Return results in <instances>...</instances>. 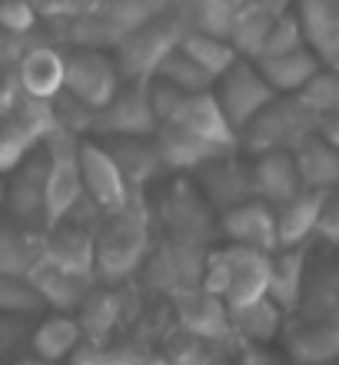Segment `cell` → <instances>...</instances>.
Masks as SVG:
<instances>
[{"label": "cell", "mask_w": 339, "mask_h": 365, "mask_svg": "<svg viewBox=\"0 0 339 365\" xmlns=\"http://www.w3.org/2000/svg\"><path fill=\"white\" fill-rule=\"evenodd\" d=\"M103 143H107V150L113 153L126 186H130L136 196H140V190H143L146 182H153L156 176L166 170L153 136H107Z\"/></svg>", "instance_id": "obj_23"}, {"label": "cell", "mask_w": 339, "mask_h": 365, "mask_svg": "<svg viewBox=\"0 0 339 365\" xmlns=\"http://www.w3.org/2000/svg\"><path fill=\"white\" fill-rule=\"evenodd\" d=\"M320 120L300 103L296 93H280L240 130V153H270V150H296L306 136L316 133Z\"/></svg>", "instance_id": "obj_3"}, {"label": "cell", "mask_w": 339, "mask_h": 365, "mask_svg": "<svg viewBox=\"0 0 339 365\" xmlns=\"http://www.w3.org/2000/svg\"><path fill=\"white\" fill-rule=\"evenodd\" d=\"M186 30V20L176 14H153L133 30H126L116 40V67L126 83H146L153 77L156 63L180 43Z\"/></svg>", "instance_id": "obj_4"}, {"label": "cell", "mask_w": 339, "mask_h": 365, "mask_svg": "<svg viewBox=\"0 0 339 365\" xmlns=\"http://www.w3.org/2000/svg\"><path fill=\"white\" fill-rule=\"evenodd\" d=\"M263 7H270L273 14H280V10H286V7H293V0H260Z\"/></svg>", "instance_id": "obj_40"}, {"label": "cell", "mask_w": 339, "mask_h": 365, "mask_svg": "<svg viewBox=\"0 0 339 365\" xmlns=\"http://www.w3.org/2000/svg\"><path fill=\"white\" fill-rule=\"evenodd\" d=\"M220 230H223L226 242L273 252L276 250V206H270L260 196L233 202L220 210Z\"/></svg>", "instance_id": "obj_11"}, {"label": "cell", "mask_w": 339, "mask_h": 365, "mask_svg": "<svg viewBox=\"0 0 339 365\" xmlns=\"http://www.w3.org/2000/svg\"><path fill=\"white\" fill-rule=\"evenodd\" d=\"M40 256L54 266H64L70 272H84V276H97L93 272V230L77 226V222H57L44 230V250Z\"/></svg>", "instance_id": "obj_20"}, {"label": "cell", "mask_w": 339, "mask_h": 365, "mask_svg": "<svg viewBox=\"0 0 339 365\" xmlns=\"http://www.w3.org/2000/svg\"><path fill=\"white\" fill-rule=\"evenodd\" d=\"M316 133H320L330 146H336V150H339V110H336V113H330V116H323L320 126H316Z\"/></svg>", "instance_id": "obj_39"}, {"label": "cell", "mask_w": 339, "mask_h": 365, "mask_svg": "<svg viewBox=\"0 0 339 365\" xmlns=\"http://www.w3.org/2000/svg\"><path fill=\"white\" fill-rule=\"evenodd\" d=\"M37 27V10L27 0H0V30L10 37H24Z\"/></svg>", "instance_id": "obj_36"}, {"label": "cell", "mask_w": 339, "mask_h": 365, "mask_svg": "<svg viewBox=\"0 0 339 365\" xmlns=\"http://www.w3.org/2000/svg\"><path fill=\"white\" fill-rule=\"evenodd\" d=\"M213 93L236 130H243V126L250 123L273 96H280L266 83V77L256 67V60H250V57H240L226 73H220L213 83Z\"/></svg>", "instance_id": "obj_7"}, {"label": "cell", "mask_w": 339, "mask_h": 365, "mask_svg": "<svg viewBox=\"0 0 339 365\" xmlns=\"http://www.w3.org/2000/svg\"><path fill=\"white\" fill-rule=\"evenodd\" d=\"M243 0H190V17L186 27H196V30H210V34H223L230 30V20L236 14Z\"/></svg>", "instance_id": "obj_34"}, {"label": "cell", "mask_w": 339, "mask_h": 365, "mask_svg": "<svg viewBox=\"0 0 339 365\" xmlns=\"http://www.w3.org/2000/svg\"><path fill=\"white\" fill-rule=\"evenodd\" d=\"M84 342V329H80L74 312H60V309H44L34 326H30L27 346L34 359L40 362H64L74 356V349Z\"/></svg>", "instance_id": "obj_16"}, {"label": "cell", "mask_w": 339, "mask_h": 365, "mask_svg": "<svg viewBox=\"0 0 339 365\" xmlns=\"http://www.w3.org/2000/svg\"><path fill=\"white\" fill-rule=\"evenodd\" d=\"M44 176H47V153L37 143L10 170V180H4L7 220L24 230H44Z\"/></svg>", "instance_id": "obj_9"}, {"label": "cell", "mask_w": 339, "mask_h": 365, "mask_svg": "<svg viewBox=\"0 0 339 365\" xmlns=\"http://www.w3.org/2000/svg\"><path fill=\"white\" fill-rule=\"evenodd\" d=\"M153 77L156 80H166L170 87L176 90H183V93H196V90H210L213 87V77L206 73L200 63H196L190 53H186L180 43H176L170 53H166L160 63H156L153 70Z\"/></svg>", "instance_id": "obj_31"}, {"label": "cell", "mask_w": 339, "mask_h": 365, "mask_svg": "<svg viewBox=\"0 0 339 365\" xmlns=\"http://www.w3.org/2000/svg\"><path fill=\"white\" fill-rule=\"evenodd\" d=\"M330 192L323 190H306L303 186L293 200L276 206V250L283 246H300L316 236V222H320L323 202Z\"/></svg>", "instance_id": "obj_24"}, {"label": "cell", "mask_w": 339, "mask_h": 365, "mask_svg": "<svg viewBox=\"0 0 339 365\" xmlns=\"http://www.w3.org/2000/svg\"><path fill=\"white\" fill-rule=\"evenodd\" d=\"M17 83L24 96L54 103L64 93V53L57 47H30L17 60Z\"/></svg>", "instance_id": "obj_22"}, {"label": "cell", "mask_w": 339, "mask_h": 365, "mask_svg": "<svg viewBox=\"0 0 339 365\" xmlns=\"http://www.w3.org/2000/svg\"><path fill=\"white\" fill-rule=\"evenodd\" d=\"M146 252H150V212L140 206L136 196L120 210L100 216V226L93 230L97 282L120 286L146 262Z\"/></svg>", "instance_id": "obj_1"}, {"label": "cell", "mask_w": 339, "mask_h": 365, "mask_svg": "<svg viewBox=\"0 0 339 365\" xmlns=\"http://www.w3.org/2000/svg\"><path fill=\"white\" fill-rule=\"evenodd\" d=\"M176 319H180V329L206 339V342L236 339L226 299L206 292L203 286H183V292L176 296Z\"/></svg>", "instance_id": "obj_12"}, {"label": "cell", "mask_w": 339, "mask_h": 365, "mask_svg": "<svg viewBox=\"0 0 339 365\" xmlns=\"http://www.w3.org/2000/svg\"><path fill=\"white\" fill-rule=\"evenodd\" d=\"M120 83H123L120 67L103 50L77 47L64 53V93L90 110H100L120 90Z\"/></svg>", "instance_id": "obj_5"}, {"label": "cell", "mask_w": 339, "mask_h": 365, "mask_svg": "<svg viewBox=\"0 0 339 365\" xmlns=\"http://www.w3.org/2000/svg\"><path fill=\"white\" fill-rule=\"evenodd\" d=\"M0 312L24 319H37L44 312V299L27 272H0Z\"/></svg>", "instance_id": "obj_32"}, {"label": "cell", "mask_w": 339, "mask_h": 365, "mask_svg": "<svg viewBox=\"0 0 339 365\" xmlns=\"http://www.w3.org/2000/svg\"><path fill=\"white\" fill-rule=\"evenodd\" d=\"M180 47L190 53V57L200 63V67L213 77V83H216V77L220 73H226V70L240 60V53L233 50V43L223 37V34H210V30H196V27H186L183 30V37H180Z\"/></svg>", "instance_id": "obj_30"}, {"label": "cell", "mask_w": 339, "mask_h": 365, "mask_svg": "<svg viewBox=\"0 0 339 365\" xmlns=\"http://www.w3.org/2000/svg\"><path fill=\"white\" fill-rule=\"evenodd\" d=\"M160 120L153 113V103L146 96V83H120L107 103L93 110L90 133L107 140V136H153Z\"/></svg>", "instance_id": "obj_6"}, {"label": "cell", "mask_w": 339, "mask_h": 365, "mask_svg": "<svg viewBox=\"0 0 339 365\" xmlns=\"http://www.w3.org/2000/svg\"><path fill=\"white\" fill-rule=\"evenodd\" d=\"M160 123L180 126L186 133H193V136H200V140H206V143L226 150V153L240 150V130H236V126L230 123V116L223 113V106L216 100L213 87L196 90V93H183L180 103L170 110V116L160 120Z\"/></svg>", "instance_id": "obj_8"}, {"label": "cell", "mask_w": 339, "mask_h": 365, "mask_svg": "<svg viewBox=\"0 0 339 365\" xmlns=\"http://www.w3.org/2000/svg\"><path fill=\"white\" fill-rule=\"evenodd\" d=\"M273 17H276V14H273L270 7H263L260 0H243L230 20V30H226V40L233 43V50H236L240 57H250V60L260 57L263 40L270 34Z\"/></svg>", "instance_id": "obj_29"}, {"label": "cell", "mask_w": 339, "mask_h": 365, "mask_svg": "<svg viewBox=\"0 0 339 365\" xmlns=\"http://www.w3.org/2000/svg\"><path fill=\"white\" fill-rule=\"evenodd\" d=\"M47 153V176H44V230L57 226L77 210L84 200L80 180V133L64 123H54L40 140Z\"/></svg>", "instance_id": "obj_2"}, {"label": "cell", "mask_w": 339, "mask_h": 365, "mask_svg": "<svg viewBox=\"0 0 339 365\" xmlns=\"http://www.w3.org/2000/svg\"><path fill=\"white\" fill-rule=\"evenodd\" d=\"M153 140H156V150H160V160H163L166 170H186V173H193V170H200L203 163H210V160L226 153V150L206 143V140L186 133V130H180V126H173V123L156 126ZM233 153H236V150H233Z\"/></svg>", "instance_id": "obj_25"}, {"label": "cell", "mask_w": 339, "mask_h": 365, "mask_svg": "<svg viewBox=\"0 0 339 365\" xmlns=\"http://www.w3.org/2000/svg\"><path fill=\"white\" fill-rule=\"evenodd\" d=\"M316 236H320L330 250L339 252V190L326 196L320 212V222H316Z\"/></svg>", "instance_id": "obj_38"}, {"label": "cell", "mask_w": 339, "mask_h": 365, "mask_svg": "<svg viewBox=\"0 0 339 365\" xmlns=\"http://www.w3.org/2000/svg\"><path fill=\"white\" fill-rule=\"evenodd\" d=\"M296 170L306 190H323V192H336L339 190V150L330 146L320 133L306 136L296 150H293Z\"/></svg>", "instance_id": "obj_27"}, {"label": "cell", "mask_w": 339, "mask_h": 365, "mask_svg": "<svg viewBox=\"0 0 339 365\" xmlns=\"http://www.w3.org/2000/svg\"><path fill=\"white\" fill-rule=\"evenodd\" d=\"M296 96H300V103L306 106L316 120L336 113L339 110V67H326V63H323V67L303 83V90Z\"/></svg>", "instance_id": "obj_33"}, {"label": "cell", "mask_w": 339, "mask_h": 365, "mask_svg": "<svg viewBox=\"0 0 339 365\" xmlns=\"http://www.w3.org/2000/svg\"><path fill=\"white\" fill-rule=\"evenodd\" d=\"M306 266H310V242L283 246V250L270 252V286H266V296L286 316H293L296 306H300L303 282H306Z\"/></svg>", "instance_id": "obj_21"}, {"label": "cell", "mask_w": 339, "mask_h": 365, "mask_svg": "<svg viewBox=\"0 0 339 365\" xmlns=\"http://www.w3.org/2000/svg\"><path fill=\"white\" fill-rule=\"evenodd\" d=\"M296 319H316L339 326V259H320L316 266H306L300 306L293 312Z\"/></svg>", "instance_id": "obj_19"}, {"label": "cell", "mask_w": 339, "mask_h": 365, "mask_svg": "<svg viewBox=\"0 0 339 365\" xmlns=\"http://www.w3.org/2000/svg\"><path fill=\"white\" fill-rule=\"evenodd\" d=\"M30 326H34V319L7 316V312H0V359L14 356L20 346H27Z\"/></svg>", "instance_id": "obj_37"}, {"label": "cell", "mask_w": 339, "mask_h": 365, "mask_svg": "<svg viewBox=\"0 0 339 365\" xmlns=\"http://www.w3.org/2000/svg\"><path fill=\"white\" fill-rule=\"evenodd\" d=\"M80 180H84V196L103 216L126 206L136 196L126 186L123 173H120V166L103 140H80Z\"/></svg>", "instance_id": "obj_10"}, {"label": "cell", "mask_w": 339, "mask_h": 365, "mask_svg": "<svg viewBox=\"0 0 339 365\" xmlns=\"http://www.w3.org/2000/svg\"><path fill=\"white\" fill-rule=\"evenodd\" d=\"M250 176H253V196L266 200L270 206L293 200L303 190L300 170L290 150H270V153H256L250 160Z\"/></svg>", "instance_id": "obj_18"}, {"label": "cell", "mask_w": 339, "mask_h": 365, "mask_svg": "<svg viewBox=\"0 0 339 365\" xmlns=\"http://www.w3.org/2000/svg\"><path fill=\"white\" fill-rule=\"evenodd\" d=\"M240 153V150H236ZM236 153H223L203 163L196 173V190L203 192V200L216 210H226L233 202L250 200L253 196V176H250V163H243Z\"/></svg>", "instance_id": "obj_13"}, {"label": "cell", "mask_w": 339, "mask_h": 365, "mask_svg": "<svg viewBox=\"0 0 339 365\" xmlns=\"http://www.w3.org/2000/svg\"><path fill=\"white\" fill-rule=\"evenodd\" d=\"M233 319V336L246 342V346H270L283 336V326H286V312H283L270 296H260L246 302V306L230 309Z\"/></svg>", "instance_id": "obj_26"}, {"label": "cell", "mask_w": 339, "mask_h": 365, "mask_svg": "<svg viewBox=\"0 0 339 365\" xmlns=\"http://www.w3.org/2000/svg\"><path fill=\"white\" fill-rule=\"evenodd\" d=\"M283 349L293 362L323 365L339 359V326L316 322V319H286L283 326Z\"/></svg>", "instance_id": "obj_17"}, {"label": "cell", "mask_w": 339, "mask_h": 365, "mask_svg": "<svg viewBox=\"0 0 339 365\" xmlns=\"http://www.w3.org/2000/svg\"><path fill=\"white\" fill-rule=\"evenodd\" d=\"M303 43H306V40H303V27H300V20H296L293 7H286V10H280V14L273 17L270 34H266V40H263L260 57H273V53H286V50H296V47H303Z\"/></svg>", "instance_id": "obj_35"}, {"label": "cell", "mask_w": 339, "mask_h": 365, "mask_svg": "<svg viewBox=\"0 0 339 365\" xmlns=\"http://www.w3.org/2000/svg\"><path fill=\"white\" fill-rule=\"evenodd\" d=\"M0 206H4V180H0Z\"/></svg>", "instance_id": "obj_41"}, {"label": "cell", "mask_w": 339, "mask_h": 365, "mask_svg": "<svg viewBox=\"0 0 339 365\" xmlns=\"http://www.w3.org/2000/svg\"><path fill=\"white\" fill-rule=\"evenodd\" d=\"M303 40L326 67H339V0H293Z\"/></svg>", "instance_id": "obj_15"}, {"label": "cell", "mask_w": 339, "mask_h": 365, "mask_svg": "<svg viewBox=\"0 0 339 365\" xmlns=\"http://www.w3.org/2000/svg\"><path fill=\"white\" fill-rule=\"evenodd\" d=\"M256 67L266 77L276 93H300L303 83L323 67V60L313 53L306 43L296 50H286V53H273V57H256Z\"/></svg>", "instance_id": "obj_28"}, {"label": "cell", "mask_w": 339, "mask_h": 365, "mask_svg": "<svg viewBox=\"0 0 339 365\" xmlns=\"http://www.w3.org/2000/svg\"><path fill=\"white\" fill-rule=\"evenodd\" d=\"M27 279L44 299V309H60V312H77V306L87 299V292L97 286V276L70 272L64 266H54L40 256L27 269Z\"/></svg>", "instance_id": "obj_14"}]
</instances>
